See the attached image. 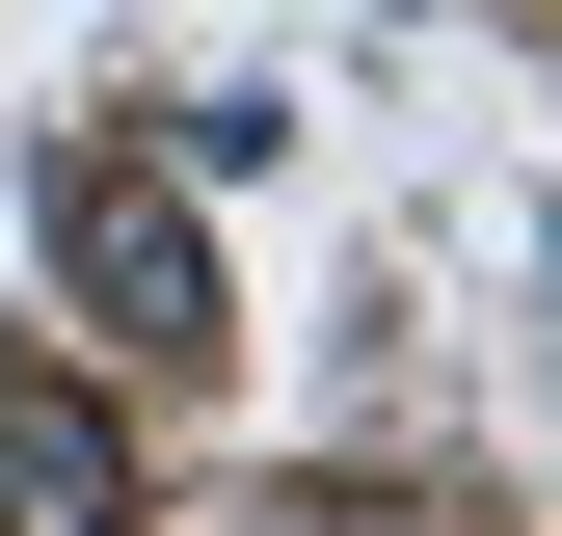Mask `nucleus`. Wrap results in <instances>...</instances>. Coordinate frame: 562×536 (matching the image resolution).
I'll use <instances>...</instances> for the list:
<instances>
[{"mask_svg": "<svg viewBox=\"0 0 562 536\" xmlns=\"http://www.w3.org/2000/svg\"><path fill=\"white\" fill-rule=\"evenodd\" d=\"M27 268H54V322H81L108 376H215V215H188L161 161H54Z\"/></svg>", "mask_w": 562, "mask_h": 536, "instance_id": "f257e3e1", "label": "nucleus"}, {"mask_svg": "<svg viewBox=\"0 0 562 536\" xmlns=\"http://www.w3.org/2000/svg\"><path fill=\"white\" fill-rule=\"evenodd\" d=\"M0 536H134V429H108V376H0Z\"/></svg>", "mask_w": 562, "mask_h": 536, "instance_id": "f03ea898", "label": "nucleus"}]
</instances>
